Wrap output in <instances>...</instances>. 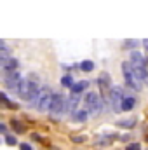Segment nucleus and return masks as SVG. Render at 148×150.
<instances>
[{
    "label": "nucleus",
    "instance_id": "31",
    "mask_svg": "<svg viewBox=\"0 0 148 150\" xmlns=\"http://www.w3.org/2000/svg\"><path fill=\"white\" fill-rule=\"evenodd\" d=\"M147 140H148V136H147Z\"/></svg>",
    "mask_w": 148,
    "mask_h": 150
},
{
    "label": "nucleus",
    "instance_id": "12",
    "mask_svg": "<svg viewBox=\"0 0 148 150\" xmlns=\"http://www.w3.org/2000/svg\"><path fill=\"white\" fill-rule=\"evenodd\" d=\"M134 105H136V100L134 98H124V101H122V110L124 112H129V110H132L134 108Z\"/></svg>",
    "mask_w": 148,
    "mask_h": 150
},
{
    "label": "nucleus",
    "instance_id": "29",
    "mask_svg": "<svg viewBox=\"0 0 148 150\" xmlns=\"http://www.w3.org/2000/svg\"><path fill=\"white\" fill-rule=\"evenodd\" d=\"M145 63H147V65H148V54H147V58H145Z\"/></svg>",
    "mask_w": 148,
    "mask_h": 150
},
{
    "label": "nucleus",
    "instance_id": "20",
    "mask_svg": "<svg viewBox=\"0 0 148 150\" xmlns=\"http://www.w3.org/2000/svg\"><path fill=\"white\" fill-rule=\"evenodd\" d=\"M11 124H12V127L16 129V133H23V131H25V127L21 126V122H19V120H16V119H14Z\"/></svg>",
    "mask_w": 148,
    "mask_h": 150
},
{
    "label": "nucleus",
    "instance_id": "23",
    "mask_svg": "<svg viewBox=\"0 0 148 150\" xmlns=\"http://www.w3.org/2000/svg\"><path fill=\"white\" fill-rule=\"evenodd\" d=\"M72 142L73 143H84L85 142V136H72Z\"/></svg>",
    "mask_w": 148,
    "mask_h": 150
},
{
    "label": "nucleus",
    "instance_id": "2",
    "mask_svg": "<svg viewBox=\"0 0 148 150\" xmlns=\"http://www.w3.org/2000/svg\"><path fill=\"white\" fill-rule=\"evenodd\" d=\"M52 91L49 89V87H42L40 91H38V94L32 100V105L33 107H37V110L40 112H45V110H49V107H51V101H52Z\"/></svg>",
    "mask_w": 148,
    "mask_h": 150
},
{
    "label": "nucleus",
    "instance_id": "27",
    "mask_svg": "<svg viewBox=\"0 0 148 150\" xmlns=\"http://www.w3.org/2000/svg\"><path fill=\"white\" fill-rule=\"evenodd\" d=\"M4 49H7V47H5V44H4V42H2V40H0V52H2V51H4Z\"/></svg>",
    "mask_w": 148,
    "mask_h": 150
},
{
    "label": "nucleus",
    "instance_id": "9",
    "mask_svg": "<svg viewBox=\"0 0 148 150\" xmlns=\"http://www.w3.org/2000/svg\"><path fill=\"white\" fill-rule=\"evenodd\" d=\"M98 84H99V89H101L105 94H106V91L110 93V89H111V79H110V75L106 74V72H103V74L99 75Z\"/></svg>",
    "mask_w": 148,
    "mask_h": 150
},
{
    "label": "nucleus",
    "instance_id": "8",
    "mask_svg": "<svg viewBox=\"0 0 148 150\" xmlns=\"http://www.w3.org/2000/svg\"><path fill=\"white\" fill-rule=\"evenodd\" d=\"M0 68H2L5 74H9V72H16V68H18V61H16L14 58H4V59H0Z\"/></svg>",
    "mask_w": 148,
    "mask_h": 150
},
{
    "label": "nucleus",
    "instance_id": "3",
    "mask_svg": "<svg viewBox=\"0 0 148 150\" xmlns=\"http://www.w3.org/2000/svg\"><path fill=\"white\" fill-rule=\"evenodd\" d=\"M85 108H87V112H91L92 115H98L101 112L103 101H101L98 93H87L85 94Z\"/></svg>",
    "mask_w": 148,
    "mask_h": 150
},
{
    "label": "nucleus",
    "instance_id": "10",
    "mask_svg": "<svg viewBox=\"0 0 148 150\" xmlns=\"http://www.w3.org/2000/svg\"><path fill=\"white\" fill-rule=\"evenodd\" d=\"M131 65L132 67H145L147 63H145V58L141 56V52H138V51H132L131 52Z\"/></svg>",
    "mask_w": 148,
    "mask_h": 150
},
{
    "label": "nucleus",
    "instance_id": "5",
    "mask_svg": "<svg viewBox=\"0 0 148 150\" xmlns=\"http://www.w3.org/2000/svg\"><path fill=\"white\" fill-rule=\"evenodd\" d=\"M65 110H66V100H65V96L59 94V93L54 94V96H52V101H51V107H49L51 115H52L54 119H58Z\"/></svg>",
    "mask_w": 148,
    "mask_h": 150
},
{
    "label": "nucleus",
    "instance_id": "22",
    "mask_svg": "<svg viewBox=\"0 0 148 150\" xmlns=\"http://www.w3.org/2000/svg\"><path fill=\"white\" fill-rule=\"evenodd\" d=\"M5 143H7V145H16V138L11 136V134H7V136H5Z\"/></svg>",
    "mask_w": 148,
    "mask_h": 150
},
{
    "label": "nucleus",
    "instance_id": "21",
    "mask_svg": "<svg viewBox=\"0 0 148 150\" xmlns=\"http://www.w3.org/2000/svg\"><path fill=\"white\" fill-rule=\"evenodd\" d=\"M136 47V40H132V38H129V40H124V47L125 49H131V47Z\"/></svg>",
    "mask_w": 148,
    "mask_h": 150
},
{
    "label": "nucleus",
    "instance_id": "24",
    "mask_svg": "<svg viewBox=\"0 0 148 150\" xmlns=\"http://www.w3.org/2000/svg\"><path fill=\"white\" fill-rule=\"evenodd\" d=\"M125 150H141V147H140V143H131V145H127Z\"/></svg>",
    "mask_w": 148,
    "mask_h": 150
},
{
    "label": "nucleus",
    "instance_id": "30",
    "mask_svg": "<svg viewBox=\"0 0 148 150\" xmlns=\"http://www.w3.org/2000/svg\"><path fill=\"white\" fill-rule=\"evenodd\" d=\"M143 82H147V84H148V75H147V79H145V80H143Z\"/></svg>",
    "mask_w": 148,
    "mask_h": 150
},
{
    "label": "nucleus",
    "instance_id": "14",
    "mask_svg": "<svg viewBox=\"0 0 148 150\" xmlns=\"http://www.w3.org/2000/svg\"><path fill=\"white\" fill-rule=\"evenodd\" d=\"M87 86H89V82H85V80H82V82H78V84H73V86H72V94H80Z\"/></svg>",
    "mask_w": 148,
    "mask_h": 150
},
{
    "label": "nucleus",
    "instance_id": "28",
    "mask_svg": "<svg viewBox=\"0 0 148 150\" xmlns=\"http://www.w3.org/2000/svg\"><path fill=\"white\" fill-rule=\"evenodd\" d=\"M143 45H145V49H147V52H148V38H145V40H143Z\"/></svg>",
    "mask_w": 148,
    "mask_h": 150
},
{
    "label": "nucleus",
    "instance_id": "11",
    "mask_svg": "<svg viewBox=\"0 0 148 150\" xmlns=\"http://www.w3.org/2000/svg\"><path fill=\"white\" fill-rule=\"evenodd\" d=\"M78 101H80V98H78V94H72L68 100H66V110H70V112H73L75 108L78 107Z\"/></svg>",
    "mask_w": 148,
    "mask_h": 150
},
{
    "label": "nucleus",
    "instance_id": "1",
    "mask_svg": "<svg viewBox=\"0 0 148 150\" xmlns=\"http://www.w3.org/2000/svg\"><path fill=\"white\" fill-rule=\"evenodd\" d=\"M38 77L35 74H30L25 80H23V84H21V89H19V96L23 98V100H28V101H32L35 96L38 94Z\"/></svg>",
    "mask_w": 148,
    "mask_h": 150
},
{
    "label": "nucleus",
    "instance_id": "16",
    "mask_svg": "<svg viewBox=\"0 0 148 150\" xmlns=\"http://www.w3.org/2000/svg\"><path fill=\"white\" fill-rule=\"evenodd\" d=\"M113 138H115V136H99V138H98V145H99V147H108V145H111Z\"/></svg>",
    "mask_w": 148,
    "mask_h": 150
},
{
    "label": "nucleus",
    "instance_id": "26",
    "mask_svg": "<svg viewBox=\"0 0 148 150\" xmlns=\"http://www.w3.org/2000/svg\"><path fill=\"white\" fill-rule=\"evenodd\" d=\"M5 131H7V127L4 124H0V133H5Z\"/></svg>",
    "mask_w": 148,
    "mask_h": 150
},
{
    "label": "nucleus",
    "instance_id": "13",
    "mask_svg": "<svg viewBox=\"0 0 148 150\" xmlns=\"http://www.w3.org/2000/svg\"><path fill=\"white\" fill-rule=\"evenodd\" d=\"M132 70H134V75H136V79H138L140 82L147 79L148 72H147V70H145V67H132Z\"/></svg>",
    "mask_w": 148,
    "mask_h": 150
},
{
    "label": "nucleus",
    "instance_id": "4",
    "mask_svg": "<svg viewBox=\"0 0 148 150\" xmlns=\"http://www.w3.org/2000/svg\"><path fill=\"white\" fill-rule=\"evenodd\" d=\"M122 70H124V79H125V84H127V87L140 91V89H141V82L136 79V75H134V70H132V65L125 61V63L122 65Z\"/></svg>",
    "mask_w": 148,
    "mask_h": 150
},
{
    "label": "nucleus",
    "instance_id": "19",
    "mask_svg": "<svg viewBox=\"0 0 148 150\" xmlns=\"http://www.w3.org/2000/svg\"><path fill=\"white\" fill-rule=\"evenodd\" d=\"M61 84H63L65 87H72V86H73V79H72V75H65V77L61 79Z\"/></svg>",
    "mask_w": 148,
    "mask_h": 150
},
{
    "label": "nucleus",
    "instance_id": "6",
    "mask_svg": "<svg viewBox=\"0 0 148 150\" xmlns=\"http://www.w3.org/2000/svg\"><path fill=\"white\" fill-rule=\"evenodd\" d=\"M4 84L7 86V89H9L11 93L19 94L23 79H21V75L18 74V72H9V74H5V77H4Z\"/></svg>",
    "mask_w": 148,
    "mask_h": 150
},
{
    "label": "nucleus",
    "instance_id": "18",
    "mask_svg": "<svg viewBox=\"0 0 148 150\" xmlns=\"http://www.w3.org/2000/svg\"><path fill=\"white\" fill-rule=\"evenodd\" d=\"M92 68H94V63L89 61V59H85V61L80 63V70H84V72H92Z\"/></svg>",
    "mask_w": 148,
    "mask_h": 150
},
{
    "label": "nucleus",
    "instance_id": "15",
    "mask_svg": "<svg viewBox=\"0 0 148 150\" xmlns=\"http://www.w3.org/2000/svg\"><path fill=\"white\" fill-rule=\"evenodd\" d=\"M117 126L131 129V127H134V126H136V119H134V117H131V119H125V120H118V122H117Z\"/></svg>",
    "mask_w": 148,
    "mask_h": 150
},
{
    "label": "nucleus",
    "instance_id": "7",
    "mask_svg": "<svg viewBox=\"0 0 148 150\" xmlns=\"http://www.w3.org/2000/svg\"><path fill=\"white\" fill-rule=\"evenodd\" d=\"M110 101H111V108L115 112L122 110V101H124V89L118 86H111L110 89Z\"/></svg>",
    "mask_w": 148,
    "mask_h": 150
},
{
    "label": "nucleus",
    "instance_id": "25",
    "mask_svg": "<svg viewBox=\"0 0 148 150\" xmlns=\"http://www.w3.org/2000/svg\"><path fill=\"white\" fill-rule=\"evenodd\" d=\"M19 147H21V150H32V147H30L28 143H21Z\"/></svg>",
    "mask_w": 148,
    "mask_h": 150
},
{
    "label": "nucleus",
    "instance_id": "17",
    "mask_svg": "<svg viewBox=\"0 0 148 150\" xmlns=\"http://www.w3.org/2000/svg\"><path fill=\"white\" fill-rule=\"evenodd\" d=\"M85 119H87V112H84V110L73 112V120H75V122H84Z\"/></svg>",
    "mask_w": 148,
    "mask_h": 150
}]
</instances>
